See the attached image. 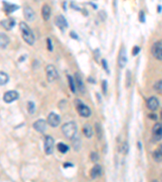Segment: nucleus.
<instances>
[{
    "instance_id": "obj_1",
    "label": "nucleus",
    "mask_w": 162,
    "mask_h": 182,
    "mask_svg": "<svg viewBox=\"0 0 162 182\" xmlns=\"http://www.w3.org/2000/svg\"><path fill=\"white\" fill-rule=\"evenodd\" d=\"M20 29L21 32V36L24 40V42L28 45H33L35 42V37L33 32L31 30V28L24 22H21L20 24Z\"/></svg>"
},
{
    "instance_id": "obj_2",
    "label": "nucleus",
    "mask_w": 162,
    "mask_h": 182,
    "mask_svg": "<svg viewBox=\"0 0 162 182\" xmlns=\"http://www.w3.org/2000/svg\"><path fill=\"white\" fill-rule=\"evenodd\" d=\"M62 131L66 136V138H69V139H73L77 133L76 124L73 122H67L62 126Z\"/></svg>"
},
{
    "instance_id": "obj_3",
    "label": "nucleus",
    "mask_w": 162,
    "mask_h": 182,
    "mask_svg": "<svg viewBox=\"0 0 162 182\" xmlns=\"http://www.w3.org/2000/svg\"><path fill=\"white\" fill-rule=\"evenodd\" d=\"M75 105L77 112L80 116H82L83 118H88L91 115V109L87 105L83 104L81 100H76L75 101Z\"/></svg>"
},
{
    "instance_id": "obj_4",
    "label": "nucleus",
    "mask_w": 162,
    "mask_h": 182,
    "mask_svg": "<svg viewBox=\"0 0 162 182\" xmlns=\"http://www.w3.org/2000/svg\"><path fill=\"white\" fill-rule=\"evenodd\" d=\"M151 52L153 57L157 60L162 61V40L155 42L152 46Z\"/></svg>"
},
{
    "instance_id": "obj_5",
    "label": "nucleus",
    "mask_w": 162,
    "mask_h": 182,
    "mask_svg": "<svg viewBox=\"0 0 162 182\" xmlns=\"http://www.w3.org/2000/svg\"><path fill=\"white\" fill-rule=\"evenodd\" d=\"M46 73L47 80L49 82H53L58 77V71L53 65H48L47 66L46 68Z\"/></svg>"
},
{
    "instance_id": "obj_6",
    "label": "nucleus",
    "mask_w": 162,
    "mask_h": 182,
    "mask_svg": "<svg viewBox=\"0 0 162 182\" xmlns=\"http://www.w3.org/2000/svg\"><path fill=\"white\" fill-rule=\"evenodd\" d=\"M127 62V51L124 46H122L118 52V67L121 68H123L125 67Z\"/></svg>"
},
{
    "instance_id": "obj_7",
    "label": "nucleus",
    "mask_w": 162,
    "mask_h": 182,
    "mask_svg": "<svg viewBox=\"0 0 162 182\" xmlns=\"http://www.w3.org/2000/svg\"><path fill=\"white\" fill-rule=\"evenodd\" d=\"M53 147H54V140L51 136H46L44 140V149L45 152L47 155H50L53 151Z\"/></svg>"
},
{
    "instance_id": "obj_8",
    "label": "nucleus",
    "mask_w": 162,
    "mask_h": 182,
    "mask_svg": "<svg viewBox=\"0 0 162 182\" xmlns=\"http://www.w3.org/2000/svg\"><path fill=\"white\" fill-rule=\"evenodd\" d=\"M19 98V93L16 91L12 90V91H8L3 95V100L4 102L9 104V103H12V102L15 101L16 100Z\"/></svg>"
},
{
    "instance_id": "obj_9",
    "label": "nucleus",
    "mask_w": 162,
    "mask_h": 182,
    "mask_svg": "<svg viewBox=\"0 0 162 182\" xmlns=\"http://www.w3.org/2000/svg\"><path fill=\"white\" fill-rule=\"evenodd\" d=\"M153 138L159 141L162 138V123H156L153 128Z\"/></svg>"
},
{
    "instance_id": "obj_10",
    "label": "nucleus",
    "mask_w": 162,
    "mask_h": 182,
    "mask_svg": "<svg viewBox=\"0 0 162 182\" xmlns=\"http://www.w3.org/2000/svg\"><path fill=\"white\" fill-rule=\"evenodd\" d=\"M60 118L58 114L54 113H51L49 114L47 118V122L48 124L52 127H57L58 125L60 124Z\"/></svg>"
},
{
    "instance_id": "obj_11",
    "label": "nucleus",
    "mask_w": 162,
    "mask_h": 182,
    "mask_svg": "<svg viewBox=\"0 0 162 182\" xmlns=\"http://www.w3.org/2000/svg\"><path fill=\"white\" fill-rule=\"evenodd\" d=\"M159 100L156 97L152 96L149 97L147 100V107L148 109H150L151 111H155L159 107Z\"/></svg>"
},
{
    "instance_id": "obj_12",
    "label": "nucleus",
    "mask_w": 162,
    "mask_h": 182,
    "mask_svg": "<svg viewBox=\"0 0 162 182\" xmlns=\"http://www.w3.org/2000/svg\"><path fill=\"white\" fill-rule=\"evenodd\" d=\"M24 18L28 21H30V22H32L36 18L34 11L30 7H28V6L24 7Z\"/></svg>"
},
{
    "instance_id": "obj_13",
    "label": "nucleus",
    "mask_w": 162,
    "mask_h": 182,
    "mask_svg": "<svg viewBox=\"0 0 162 182\" xmlns=\"http://www.w3.org/2000/svg\"><path fill=\"white\" fill-rule=\"evenodd\" d=\"M74 80H75V83L76 88H78V90L81 92H84V91H85V88H84V84H83V79H82V77H81V75H79V73L76 72V73L75 74Z\"/></svg>"
},
{
    "instance_id": "obj_14",
    "label": "nucleus",
    "mask_w": 162,
    "mask_h": 182,
    "mask_svg": "<svg viewBox=\"0 0 162 182\" xmlns=\"http://www.w3.org/2000/svg\"><path fill=\"white\" fill-rule=\"evenodd\" d=\"M55 24L58 27L59 29H61L62 31H64L65 28H67V22L66 20V19L64 18V16L60 15V16H56L55 18Z\"/></svg>"
},
{
    "instance_id": "obj_15",
    "label": "nucleus",
    "mask_w": 162,
    "mask_h": 182,
    "mask_svg": "<svg viewBox=\"0 0 162 182\" xmlns=\"http://www.w3.org/2000/svg\"><path fill=\"white\" fill-rule=\"evenodd\" d=\"M33 128L39 133H44L46 129V122L44 120H42V119L37 120V122H34Z\"/></svg>"
},
{
    "instance_id": "obj_16",
    "label": "nucleus",
    "mask_w": 162,
    "mask_h": 182,
    "mask_svg": "<svg viewBox=\"0 0 162 182\" xmlns=\"http://www.w3.org/2000/svg\"><path fill=\"white\" fill-rule=\"evenodd\" d=\"M2 5H3V11L7 15H9L12 13V12H14L15 11L18 10L19 7H20L17 5L12 4V3H9V2H2Z\"/></svg>"
},
{
    "instance_id": "obj_17",
    "label": "nucleus",
    "mask_w": 162,
    "mask_h": 182,
    "mask_svg": "<svg viewBox=\"0 0 162 182\" xmlns=\"http://www.w3.org/2000/svg\"><path fill=\"white\" fill-rule=\"evenodd\" d=\"M1 25L7 30H11L16 25V20L13 18H8L7 20H3L0 22Z\"/></svg>"
},
{
    "instance_id": "obj_18",
    "label": "nucleus",
    "mask_w": 162,
    "mask_h": 182,
    "mask_svg": "<svg viewBox=\"0 0 162 182\" xmlns=\"http://www.w3.org/2000/svg\"><path fill=\"white\" fill-rule=\"evenodd\" d=\"M50 14H51V10L50 6L47 4H44L42 7V16L43 20L45 21H48L50 18Z\"/></svg>"
},
{
    "instance_id": "obj_19",
    "label": "nucleus",
    "mask_w": 162,
    "mask_h": 182,
    "mask_svg": "<svg viewBox=\"0 0 162 182\" xmlns=\"http://www.w3.org/2000/svg\"><path fill=\"white\" fill-rule=\"evenodd\" d=\"M102 173V168L101 167L97 164L95 166H93V168L91 169L90 172V176L91 177L93 178V179H96V178L99 177L101 175Z\"/></svg>"
},
{
    "instance_id": "obj_20",
    "label": "nucleus",
    "mask_w": 162,
    "mask_h": 182,
    "mask_svg": "<svg viewBox=\"0 0 162 182\" xmlns=\"http://www.w3.org/2000/svg\"><path fill=\"white\" fill-rule=\"evenodd\" d=\"M10 40L7 35L0 32V49H5L9 44Z\"/></svg>"
},
{
    "instance_id": "obj_21",
    "label": "nucleus",
    "mask_w": 162,
    "mask_h": 182,
    "mask_svg": "<svg viewBox=\"0 0 162 182\" xmlns=\"http://www.w3.org/2000/svg\"><path fill=\"white\" fill-rule=\"evenodd\" d=\"M153 157L154 160L157 163H160L162 161V145L159 146V147L153 152Z\"/></svg>"
},
{
    "instance_id": "obj_22",
    "label": "nucleus",
    "mask_w": 162,
    "mask_h": 182,
    "mask_svg": "<svg viewBox=\"0 0 162 182\" xmlns=\"http://www.w3.org/2000/svg\"><path fill=\"white\" fill-rule=\"evenodd\" d=\"M83 134L85 135V137L87 138H90L91 137L93 136V128L90 125L88 124V123H86L83 127Z\"/></svg>"
},
{
    "instance_id": "obj_23",
    "label": "nucleus",
    "mask_w": 162,
    "mask_h": 182,
    "mask_svg": "<svg viewBox=\"0 0 162 182\" xmlns=\"http://www.w3.org/2000/svg\"><path fill=\"white\" fill-rule=\"evenodd\" d=\"M9 81V76L7 73L3 71H0V86L5 85Z\"/></svg>"
},
{
    "instance_id": "obj_24",
    "label": "nucleus",
    "mask_w": 162,
    "mask_h": 182,
    "mask_svg": "<svg viewBox=\"0 0 162 182\" xmlns=\"http://www.w3.org/2000/svg\"><path fill=\"white\" fill-rule=\"evenodd\" d=\"M67 80H68V83H69L70 85V88H71V90L73 93L75 92H76V86H75V83L74 78H72L71 75H67Z\"/></svg>"
},
{
    "instance_id": "obj_25",
    "label": "nucleus",
    "mask_w": 162,
    "mask_h": 182,
    "mask_svg": "<svg viewBox=\"0 0 162 182\" xmlns=\"http://www.w3.org/2000/svg\"><path fill=\"white\" fill-rule=\"evenodd\" d=\"M57 149H58V151H60L61 153H66V152L68 151L69 147H68L66 144H64V143H59L58 145H57Z\"/></svg>"
},
{
    "instance_id": "obj_26",
    "label": "nucleus",
    "mask_w": 162,
    "mask_h": 182,
    "mask_svg": "<svg viewBox=\"0 0 162 182\" xmlns=\"http://www.w3.org/2000/svg\"><path fill=\"white\" fill-rule=\"evenodd\" d=\"M95 131H96V134H97V138H99V139H101V138H102V129H101V126L99 125V123H96Z\"/></svg>"
},
{
    "instance_id": "obj_27",
    "label": "nucleus",
    "mask_w": 162,
    "mask_h": 182,
    "mask_svg": "<svg viewBox=\"0 0 162 182\" xmlns=\"http://www.w3.org/2000/svg\"><path fill=\"white\" fill-rule=\"evenodd\" d=\"M153 88H154V90H155L156 92H162V79L161 80L157 81V82L154 84V86H153Z\"/></svg>"
},
{
    "instance_id": "obj_28",
    "label": "nucleus",
    "mask_w": 162,
    "mask_h": 182,
    "mask_svg": "<svg viewBox=\"0 0 162 182\" xmlns=\"http://www.w3.org/2000/svg\"><path fill=\"white\" fill-rule=\"evenodd\" d=\"M28 111L29 113H33L35 111V104L33 102L30 101L28 103Z\"/></svg>"
},
{
    "instance_id": "obj_29",
    "label": "nucleus",
    "mask_w": 162,
    "mask_h": 182,
    "mask_svg": "<svg viewBox=\"0 0 162 182\" xmlns=\"http://www.w3.org/2000/svg\"><path fill=\"white\" fill-rule=\"evenodd\" d=\"M90 159L93 162H97L99 159V156L97 152H92L90 155Z\"/></svg>"
},
{
    "instance_id": "obj_30",
    "label": "nucleus",
    "mask_w": 162,
    "mask_h": 182,
    "mask_svg": "<svg viewBox=\"0 0 162 182\" xmlns=\"http://www.w3.org/2000/svg\"><path fill=\"white\" fill-rule=\"evenodd\" d=\"M80 146L81 144L79 139H75V142L73 143V147H74V149L78 151L79 149V147H80Z\"/></svg>"
},
{
    "instance_id": "obj_31",
    "label": "nucleus",
    "mask_w": 162,
    "mask_h": 182,
    "mask_svg": "<svg viewBox=\"0 0 162 182\" xmlns=\"http://www.w3.org/2000/svg\"><path fill=\"white\" fill-rule=\"evenodd\" d=\"M139 20L142 23H144L145 21V14H144V12L143 11H140L139 12Z\"/></svg>"
},
{
    "instance_id": "obj_32",
    "label": "nucleus",
    "mask_w": 162,
    "mask_h": 182,
    "mask_svg": "<svg viewBox=\"0 0 162 182\" xmlns=\"http://www.w3.org/2000/svg\"><path fill=\"white\" fill-rule=\"evenodd\" d=\"M139 51H140V48H139V46H135L134 48H133V49H132V55H137V54L139 53Z\"/></svg>"
},
{
    "instance_id": "obj_33",
    "label": "nucleus",
    "mask_w": 162,
    "mask_h": 182,
    "mask_svg": "<svg viewBox=\"0 0 162 182\" xmlns=\"http://www.w3.org/2000/svg\"><path fill=\"white\" fill-rule=\"evenodd\" d=\"M102 91H103V93L105 95H106L107 92V82L105 80H104L102 82Z\"/></svg>"
},
{
    "instance_id": "obj_34",
    "label": "nucleus",
    "mask_w": 162,
    "mask_h": 182,
    "mask_svg": "<svg viewBox=\"0 0 162 182\" xmlns=\"http://www.w3.org/2000/svg\"><path fill=\"white\" fill-rule=\"evenodd\" d=\"M47 49L50 51L53 50V45H52L51 40L50 38H47Z\"/></svg>"
},
{
    "instance_id": "obj_35",
    "label": "nucleus",
    "mask_w": 162,
    "mask_h": 182,
    "mask_svg": "<svg viewBox=\"0 0 162 182\" xmlns=\"http://www.w3.org/2000/svg\"><path fill=\"white\" fill-rule=\"evenodd\" d=\"M101 63L102 65H103V67H104V69L108 73H109V68H108V64H107L106 61L105 60V59H102L101 61Z\"/></svg>"
},
{
    "instance_id": "obj_36",
    "label": "nucleus",
    "mask_w": 162,
    "mask_h": 182,
    "mask_svg": "<svg viewBox=\"0 0 162 182\" xmlns=\"http://www.w3.org/2000/svg\"><path fill=\"white\" fill-rule=\"evenodd\" d=\"M127 78L128 82L127 83V87H129L130 86V83H131V73H130V71H127Z\"/></svg>"
},
{
    "instance_id": "obj_37",
    "label": "nucleus",
    "mask_w": 162,
    "mask_h": 182,
    "mask_svg": "<svg viewBox=\"0 0 162 182\" xmlns=\"http://www.w3.org/2000/svg\"><path fill=\"white\" fill-rule=\"evenodd\" d=\"M148 117H149L151 119H153V120H156V119H157V116L156 115V114H154V113H151V114L148 115Z\"/></svg>"
},
{
    "instance_id": "obj_38",
    "label": "nucleus",
    "mask_w": 162,
    "mask_h": 182,
    "mask_svg": "<svg viewBox=\"0 0 162 182\" xmlns=\"http://www.w3.org/2000/svg\"><path fill=\"white\" fill-rule=\"evenodd\" d=\"M71 36H72L73 38H75V39H78V37L76 36V34H75V32H71Z\"/></svg>"
},
{
    "instance_id": "obj_39",
    "label": "nucleus",
    "mask_w": 162,
    "mask_h": 182,
    "mask_svg": "<svg viewBox=\"0 0 162 182\" xmlns=\"http://www.w3.org/2000/svg\"><path fill=\"white\" fill-rule=\"evenodd\" d=\"M67 166H68V167H69V166L72 167V164H65V165H64V167H67Z\"/></svg>"
},
{
    "instance_id": "obj_40",
    "label": "nucleus",
    "mask_w": 162,
    "mask_h": 182,
    "mask_svg": "<svg viewBox=\"0 0 162 182\" xmlns=\"http://www.w3.org/2000/svg\"><path fill=\"white\" fill-rule=\"evenodd\" d=\"M160 118H161V120H162V110L161 112H160Z\"/></svg>"
},
{
    "instance_id": "obj_41",
    "label": "nucleus",
    "mask_w": 162,
    "mask_h": 182,
    "mask_svg": "<svg viewBox=\"0 0 162 182\" xmlns=\"http://www.w3.org/2000/svg\"><path fill=\"white\" fill-rule=\"evenodd\" d=\"M152 182H158V180H152Z\"/></svg>"
},
{
    "instance_id": "obj_42",
    "label": "nucleus",
    "mask_w": 162,
    "mask_h": 182,
    "mask_svg": "<svg viewBox=\"0 0 162 182\" xmlns=\"http://www.w3.org/2000/svg\"><path fill=\"white\" fill-rule=\"evenodd\" d=\"M161 179H162V176H161Z\"/></svg>"
}]
</instances>
